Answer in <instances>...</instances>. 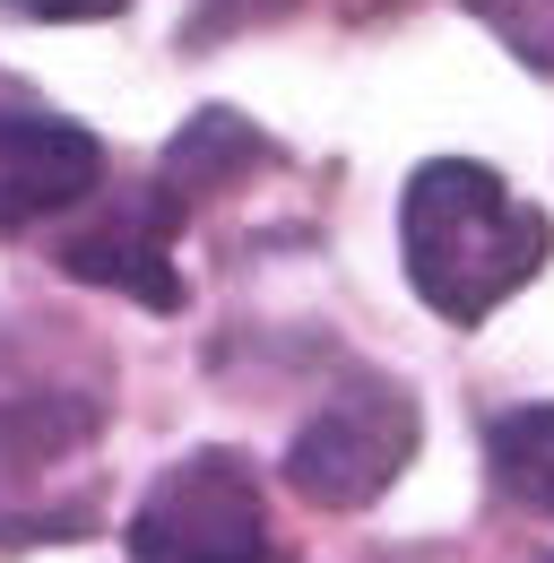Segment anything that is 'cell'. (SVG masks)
<instances>
[{
	"label": "cell",
	"mask_w": 554,
	"mask_h": 563,
	"mask_svg": "<svg viewBox=\"0 0 554 563\" xmlns=\"http://www.w3.org/2000/svg\"><path fill=\"white\" fill-rule=\"evenodd\" d=\"M113 382L96 339L62 321H0V547L87 538L104 503Z\"/></svg>",
	"instance_id": "6da1fadb"
},
{
	"label": "cell",
	"mask_w": 554,
	"mask_h": 563,
	"mask_svg": "<svg viewBox=\"0 0 554 563\" xmlns=\"http://www.w3.org/2000/svg\"><path fill=\"white\" fill-rule=\"evenodd\" d=\"M399 261L416 303H433L451 330H477L554 261V225L494 165L433 156L399 191Z\"/></svg>",
	"instance_id": "7a4b0ae2"
},
{
	"label": "cell",
	"mask_w": 554,
	"mask_h": 563,
	"mask_svg": "<svg viewBox=\"0 0 554 563\" xmlns=\"http://www.w3.org/2000/svg\"><path fill=\"white\" fill-rule=\"evenodd\" d=\"M122 547L131 563H295L269 529V494L243 451H182L138 494Z\"/></svg>",
	"instance_id": "3957f363"
},
{
	"label": "cell",
	"mask_w": 554,
	"mask_h": 563,
	"mask_svg": "<svg viewBox=\"0 0 554 563\" xmlns=\"http://www.w3.org/2000/svg\"><path fill=\"white\" fill-rule=\"evenodd\" d=\"M416 399L390 382V373H346L339 390L295 424L286 442V486L321 511H364L399 486V468L416 460Z\"/></svg>",
	"instance_id": "277c9868"
},
{
	"label": "cell",
	"mask_w": 554,
	"mask_h": 563,
	"mask_svg": "<svg viewBox=\"0 0 554 563\" xmlns=\"http://www.w3.org/2000/svg\"><path fill=\"white\" fill-rule=\"evenodd\" d=\"M182 225H191V209L147 174L131 191H113L87 225H69L62 234V269L78 286L131 295L138 312H182V295H191V286H182V261H174Z\"/></svg>",
	"instance_id": "5b68a950"
},
{
	"label": "cell",
	"mask_w": 554,
	"mask_h": 563,
	"mask_svg": "<svg viewBox=\"0 0 554 563\" xmlns=\"http://www.w3.org/2000/svg\"><path fill=\"white\" fill-rule=\"evenodd\" d=\"M104 191V147L44 104H0V234L53 225Z\"/></svg>",
	"instance_id": "8992f818"
},
{
	"label": "cell",
	"mask_w": 554,
	"mask_h": 563,
	"mask_svg": "<svg viewBox=\"0 0 554 563\" xmlns=\"http://www.w3.org/2000/svg\"><path fill=\"white\" fill-rule=\"evenodd\" d=\"M261 165H277V147L234 113V104H208V113H191L174 140H165V156H156V183L182 200V209L200 217L217 191H234L243 174H261Z\"/></svg>",
	"instance_id": "52a82bcc"
},
{
	"label": "cell",
	"mask_w": 554,
	"mask_h": 563,
	"mask_svg": "<svg viewBox=\"0 0 554 563\" xmlns=\"http://www.w3.org/2000/svg\"><path fill=\"white\" fill-rule=\"evenodd\" d=\"M485 477H494L502 503L554 520V408H546V399L502 408V417L485 424Z\"/></svg>",
	"instance_id": "ba28073f"
},
{
	"label": "cell",
	"mask_w": 554,
	"mask_h": 563,
	"mask_svg": "<svg viewBox=\"0 0 554 563\" xmlns=\"http://www.w3.org/2000/svg\"><path fill=\"white\" fill-rule=\"evenodd\" d=\"M468 18H477L520 70L554 78V0H468Z\"/></svg>",
	"instance_id": "9c48e42d"
},
{
	"label": "cell",
	"mask_w": 554,
	"mask_h": 563,
	"mask_svg": "<svg viewBox=\"0 0 554 563\" xmlns=\"http://www.w3.org/2000/svg\"><path fill=\"white\" fill-rule=\"evenodd\" d=\"M0 9H18L35 26H87V18H122L131 0H0Z\"/></svg>",
	"instance_id": "30bf717a"
},
{
	"label": "cell",
	"mask_w": 554,
	"mask_h": 563,
	"mask_svg": "<svg viewBox=\"0 0 554 563\" xmlns=\"http://www.w3.org/2000/svg\"><path fill=\"white\" fill-rule=\"evenodd\" d=\"M243 9H261V0H243Z\"/></svg>",
	"instance_id": "8fae6325"
},
{
	"label": "cell",
	"mask_w": 554,
	"mask_h": 563,
	"mask_svg": "<svg viewBox=\"0 0 554 563\" xmlns=\"http://www.w3.org/2000/svg\"><path fill=\"white\" fill-rule=\"evenodd\" d=\"M538 563H554V555H538Z\"/></svg>",
	"instance_id": "7c38bea8"
}]
</instances>
